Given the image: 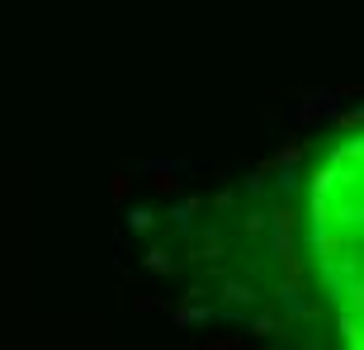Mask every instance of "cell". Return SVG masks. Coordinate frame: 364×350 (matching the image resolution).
<instances>
[{
  "instance_id": "cell-1",
  "label": "cell",
  "mask_w": 364,
  "mask_h": 350,
  "mask_svg": "<svg viewBox=\"0 0 364 350\" xmlns=\"http://www.w3.org/2000/svg\"><path fill=\"white\" fill-rule=\"evenodd\" d=\"M298 260L336 341L364 350V119L341 128L303 171Z\"/></svg>"
}]
</instances>
